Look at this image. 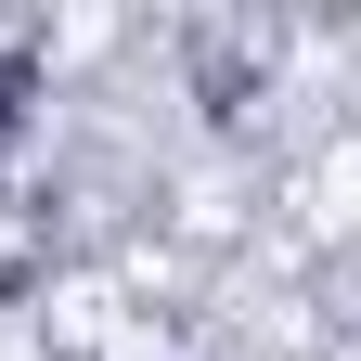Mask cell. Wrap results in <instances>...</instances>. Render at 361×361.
<instances>
[{
	"label": "cell",
	"instance_id": "6da1fadb",
	"mask_svg": "<svg viewBox=\"0 0 361 361\" xmlns=\"http://www.w3.org/2000/svg\"><path fill=\"white\" fill-rule=\"evenodd\" d=\"M116 361H168V348H116Z\"/></svg>",
	"mask_w": 361,
	"mask_h": 361
}]
</instances>
